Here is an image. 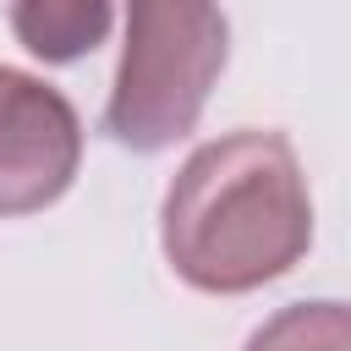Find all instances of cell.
<instances>
[{
	"instance_id": "7a4b0ae2",
	"label": "cell",
	"mask_w": 351,
	"mask_h": 351,
	"mask_svg": "<svg viewBox=\"0 0 351 351\" xmlns=\"http://www.w3.org/2000/svg\"><path fill=\"white\" fill-rule=\"evenodd\" d=\"M230 55L225 11L203 0H137L126 11V44L104 104V132L132 154L181 143Z\"/></svg>"
},
{
	"instance_id": "5b68a950",
	"label": "cell",
	"mask_w": 351,
	"mask_h": 351,
	"mask_svg": "<svg viewBox=\"0 0 351 351\" xmlns=\"http://www.w3.org/2000/svg\"><path fill=\"white\" fill-rule=\"evenodd\" d=\"M247 351H351V318L340 302H291L247 335Z\"/></svg>"
},
{
	"instance_id": "3957f363",
	"label": "cell",
	"mask_w": 351,
	"mask_h": 351,
	"mask_svg": "<svg viewBox=\"0 0 351 351\" xmlns=\"http://www.w3.org/2000/svg\"><path fill=\"white\" fill-rule=\"evenodd\" d=\"M82 165V121L60 88L0 66V219L66 197Z\"/></svg>"
},
{
	"instance_id": "277c9868",
	"label": "cell",
	"mask_w": 351,
	"mask_h": 351,
	"mask_svg": "<svg viewBox=\"0 0 351 351\" xmlns=\"http://www.w3.org/2000/svg\"><path fill=\"white\" fill-rule=\"evenodd\" d=\"M115 11L104 0H22L11 5V33L38 55V60H77L104 44Z\"/></svg>"
},
{
	"instance_id": "6da1fadb",
	"label": "cell",
	"mask_w": 351,
	"mask_h": 351,
	"mask_svg": "<svg viewBox=\"0 0 351 351\" xmlns=\"http://www.w3.org/2000/svg\"><path fill=\"white\" fill-rule=\"evenodd\" d=\"M159 241L170 269L208 296H241L296 269L313 247V197L296 148L263 126L203 143L165 192Z\"/></svg>"
}]
</instances>
